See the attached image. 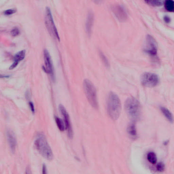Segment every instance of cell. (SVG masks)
Listing matches in <instances>:
<instances>
[{"mask_svg":"<svg viewBox=\"0 0 174 174\" xmlns=\"http://www.w3.org/2000/svg\"><path fill=\"white\" fill-rule=\"evenodd\" d=\"M161 110L164 116V117L168 120L171 123H173V115L168 108L164 107H161Z\"/></svg>","mask_w":174,"mask_h":174,"instance_id":"obj_14","label":"cell"},{"mask_svg":"<svg viewBox=\"0 0 174 174\" xmlns=\"http://www.w3.org/2000/svg\"><path fill=\"white\" fill-rule=\"evenodd\" d=\"M147 159L149 162L152 164H155L157 162V155L153 152H151L148 153L147 155Z\"/></svg>","mask_w":174,"mask_h":174,"instance_id":"obj_16","label":"cell"},{"mask_svg":"<svg viewBox=\"0 0 174 174\" xmlns=\"http://www.w3.org/2000/svg\"><path fill=\"white\" fill-rule=\"evenodd\" d=\"M157 171L159 172L164 171L165 169V165L162 162L159 163L156 166Z\"/></svg>","mask_w":174,"mask_h":174,"instance_id":"obj_21","label":"cell"},{"mask_svg":"<svg viewBox=\"0 0 174 174\" xmlns=\"http://www.w3.org/2000/svg\"><path fill=\"white\" fill-rule=\"evenodd\" d=\"M45 67V71L49 75L53 78L54 77V69L51 57L48 51L45 49L44 52Z\"/></svg>","mask_w":174,"mask_h":174,"instance_id":"obj_9","label":"cell"},{"mask_svg":"<svg viewBox=\"0 0 174 174\" xmlns=\"http://www.w3.org/2000/svg\"><path fill=\"white\" fill-rule=\"evenodd\" d=\"M164 20L167 23H169L170 21V18L168 16H165L164 18Z\"/></svg>","mask_w":174,"mask_h":174,"instance_id":"obj_25","label":"cell"},{"mask_svg":"<svg viewBox=\"0 0 174 174\" xmlns=\"http://www.w3.org/2000/svg\"><path fill=\"white\" fill-rule=\"evenodd\" d=\"M55 120L58 128L61 131H64L65 128V126L64 123L63 122L62 119L58 117H56Z\"/></svg>","mask_w":174,"mask_h":174,"instance_id":"obj_17","label":"cell"},{"mask_svg":"<svg viewBox=\"0 0 174 174\" xmlns=\"http://www.w3.org/2000/svg\"><path fill=\"white\" fill-rule=\"evenodd\" d=\"M94 19L93 14L92 12H89L87 16L86 23V30L89 35L91 33Z\"/></svg>","mask_w":174,"mask_h":174,"instance_id":"obj_13","label":"cell"},{"mask_svg":"<svg viewBox=\"0 0 174 174\" xmlns=\"http://www.w3.org/2000/svg\"><path fill=\"white\" fill-rule=\"evenodd\" d=\"M11 34L14 37H15L19 35L20 33V31L19 29L17 28H14L11 32Z\"/></svg>","mask_w":174,"mask_h":174,"instance_id":"obj_22","label":"cell"},{"mask_svg":"<svg viewBox=\"0 0 174 174\" xmlns=\"http://www.w3.org/2000/svg\"><path fill=\"white\" fill-rule=\"evenodd\" d=\"M112 9L115 16L120 21H124L126 20L127 16L125 9L122 6H115Z\"/></svg>","mask_w":174,"mask_h":174,"instance_id":"obj_10","label":"cell"},{"mask_svg":"<svg viewBox=\"0 0 174 174\" xmlns=\"http://www.w3.org/2000/svg\"><path fill=\"white\" fill-rule=\"evenodd\" d=\"M144 52L152 57H157L158 44L155 39L150 35L147 36L146 39Z\"/></svg>","mask_w":174,"mask_h":174,"instance_id":"obj_7","label":"cell"},{"mask_svg":"<svg viewBox=\"0 0 174 174\" xmlns=\"http://www.w3.org/2000/svg\"><path fill=\"white\" fill-rule=\"evenodd\" d=\"M129 135L132 139H135L137 137V130L135 125L132 124L129 125L127 128Z\"/></svg>","mask_w":174,"mask_h":174,"instance_id":"obj_15","label":"cell"},{"mask_svg":"<svg viewBox=\"0 0 174 174\" xmlns=\"http://www.w3.org/2000/svg\"><path fill=\"white\" fill-rule=\"evenodd\" d=\"M59 110L63 118L64 121L65 125V128L69 137L71 138L72 136V130L69 115L66 108L60 104L59 106Z\"/></svg>","mask_w":174,"mask_h":174,"instance_id":"obj_8","label":"cell"},{"mask_svg":"<svg viewBox=\"0 0 174 174\" xmlns=\"http://www.w3.org/2000/svg\"><path fill=\"white\" fill-rule=\"evenodd\" d=\"M165 6L166 10L168 11L172 12L174 10V2L172 0H168L165 2Z\"/></svg>","mask_w":174,"mask_h":174,"instance_id":"obj_18","label":"cell"},{"mask_svg":"<svg viewBox=\"0 0 174 174\" xmlns=\"http://www.w3.org/2000/svg\"><path fill=\"white\" fill-rule=\"evenodd\" d=\"M26 55V51L24 50L18 52L14 57V62L9 68V69L12 70L16 67L19 63L24 58Z\"/></svg>","mask_w":174,"mask_h":174,"instance_id":"obj_12","label":"cell"},{"mask_svg":"<svg viewBox=\"0 0 174 174\" xmlns=\"http://www.w3.org/2000/svg\"><path fill=\"white\" fill-rule=\"evenodd\" d=\"M125 106L126 113L130 119L135 121L139 119L141 114L140 104L135 98H128L126 101Z\"/></svg>","mask_w":174,"mask_h":174,"instance_id":"obj_3","label":"cell"},{"mask_svg":"<svg viewBox=\"0 0 174 174\" xmlns=\"http://www.w3.org/2000/svg\"><path fill=\"white\" fill-rule=\"evenodd\" d=\"M36 149L42 156L48 160H51L53 158L52 150L46 138L42 134H39L34 141Z\"/></svg>","mask_w":174,"mask_h":174,"instance_id":"obj_2","label":"cell"},{"mask_svg":"<svg viewBox=\"0 0 174 174\" xmlns=\"http://www.w3.org/2000/svg\"><path fill=\"white\" fill-rule=\"evenodd\" d=\"M121 104L119 97L114 92H111L108 96L107 111L109 117L112 120H117L121 114Z\"/></svg>","mask_w":174,"mask_h":174,"instance_id":"obj_1","label":"cell"},{"mask_svg":"<svg viewBox=\"0 0 174 174\" xmlns=\"http://www.w3.org/2000/svg\"><path fill=\"white\" fill-rule=\"evenodd\" d=\"M145 2L148 4L154 7L161 6L164 3V1H146Z\"/></svg>","mask_w":174,"mask_h":174,"instance_id":"obj_19","label":"cell"},{"mask_svg":"<svg viewBox=\"0 0 174 174\" xmlns=\"http://www.w3.org/2000/svg\"><path fill=\"white\" fill-rule=\"evenodd\" d=\"M46 167L45 165H44L43 167V173L45 174L46 173Z\"/></svg>","mask_w":174,"mask_h":174,"instance_id":"obj_26","label":"cell"},{"mask_svg":"<svg viewBox=\"0 0 174 174\" xmlns=\"http://www.w3.org/2000/svg\"><path fill=\"white\" fill-rule=\"evenodd\" d=\"M7 137L10 149L12 153H14L16 151L17 145L16 139L15 134L12 130H8L7 132Z\"/></svg>","mask_w":174,"mask_h":174,"instance_id":"obj_11","label":"cell"},{"mask_svg":"<svg viewBox=\"0 0 174 174\" xmlns=\"http://www.w3.org/2000/svg\"><path fill=\"white\" fill-rule=\"evenodd\" d=\"M45 23L50 34L60 41V37L57 29L54 24L51 10L48 7L46 10Z\"/></svg>","mask_w":174,"mask_h":174,"instance_id":"obj_5","label":"cell"},{"mask_svg":"<svg viewBox=\"0 0 174 174\" xmlns=\"http://www.w3.org/2000/svg\"><path fill=\"white\" fill-rule=\"evenodd\" d=\"M99 55L105 65L107 67H108L110 65L109 63L108 60L106 56L101 52H100Z\"/></svg>","mask_w":174,"mask_h":174,"instance_id":"obj_20","label":"cell"},{"mask_svg":"<svg viewBox=\"0 0 174 174\" xmlns=\"http://www.w3.org/2000/svg\"><path fill=\"white\" fill-rule=\"evenodd\" d=\"M85 95L91 106L94 108H98L96 89L93 83L88 79H85L83 83Z\"/></svg>","mask_w":174,"mask_h":174,"instance_id":"obj_4","label":"cell"},{"mask_svg":"<svg viewBox=\"0 0 174 174\" xmlns=\"http://www.w3.org/2000/svg\"><path fill=\"white\" fill-rule=\"evenodd\" d=\"M16 12V10L15 9H10L5 11L3 13L5 15L9 16L15 13Z\"/></svg>","mask_w":174,"mask_h":174,"instance_id":"obj_23","label":"cell"},{"mask_svg":"<svg viewBox=\"0 0 174 174\" xmlns=\"http://www.w3.org/2000/svg\"><path fill=\"white\" fill-rule=\"evenodd\" d=\"M29 104H30V108L32 112L33 113H34L35 109L33 103L32 102H30L29 103Z\"/></svg>","mask_w":174,"mask_h":174,"instance_id":"obj_24","label":"cell"},{"mask_svg":"<svg viewBox=\"0 0 174 174\" xmlns=\"http://www.w3.org/2000/svg\"><path fill=\"white\" fill-rule=\"evenodd\" d=\"M141 84L147 87H154L158 85L159 82V79L157 74L151 72H146L141 76Z\"/></svg>","mask_w":174,"mask_h":174,"instance_id":"obj_6","label":"cell"}]
</instances>
